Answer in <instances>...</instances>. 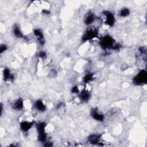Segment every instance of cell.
Returning a JSON list of instances; mask_svg holds the SVG:
<instances>
[{"label": "cell", "mask_w": 147, "mask_h": 147, "mask_svg": "<svg viewBox=\"0 0 147 147\" xmlns=\"http://www.w3.org/2000/svg\"><path fill=\"white\" fill-rule=\"evenodd\" d=\"M116 44L115 40L110 36H105L103 37L99 42L100 46L104 49H111L114 50Z\"/></svg>", "instance_id": "obj_1"}, {"label": "cell", "mask_w": 147, "mask_h": 147, "mask_svg": "<svg viewBox=\"0 0 147 147\" xmlns=\"http://www.w3.org/2000/svg\"><path fill=\"white\" fill-rule=\"evenodd\" d=\"M146 81L147 74L146 71L144 69L140 71L133 80V82L136 85H142L143 84H145Z\"/></svg>", "instance_id": "obj_2"}, {"label": "cell", "mask_w": 147, "mask_h": 147, "mask_svg": "<svg viewBox=\"0 0 147 147\" xmlns=\"http://www.w3.org/2000/svg\"><path fill=\"white\" fill-rule=\"evenodd\" d=\"M46 124L44 122H40L37 125L38 131V140L42 142H45L47 140V134L45 133Z\"/></svg>", "instance_id": "obj_3"}, {"label": "cell", "mask_w": 147, "mask_h": 147, "mask_svg": "<svg viewBox=\"0 0 147 147\" xmlns=\"http://www.w3.org/2000/svg\"><path fill=\"white\" fill-rule=\"evenodd\" d=\"M98 36V32L95 29H90L87 30L82 36V41L85 42L90 41Z\"/></svg>", "instance_id": "obj_4"}, {"label": "cell", "mask_w": 147, "mask_h": 147, "mask_svg": "<svg viewBox=\"0 0 147 147\" xmlns=\"http://www.w3.org/2000/svg\"><path fill=\"white\" fill-rule=\"evenodd\" d=\"M103 14L105 16V24L110 26H113L115 21L114 14L109 11H105Z\"/></svg>", "instance_id": "obj_5"}, {"label": "cell", "mask_w": 147, "mask_h": 147, "mask_svg": "<svg viewBox=\"0 0 147 147\" xmlns=\"http://www.w3.org/2000/svg\"><path fill=\"white\" fill-rule=\"evenodd\" d=\"M101 137V135L99 134H91L90 135L88 138V140L89 142H90L91 144L94 145H102L100 142V138Z\"/></svg>", "instance_id": "obj_6"}, {"label": "cell", "mask_w": 147, "mask_h": 147, "mask_svg": "<svg viewBox=\"0 0 147 147\" xmlns=\"http://www.w3.org/2000/svg\"><path fill=\"white\" fill-rule=\"evenodd\" d=\"M91 116L92 117L98 121H100L102 122L104 120V115L101 114L100 113H99L96 109H92L91 111Z\"/></svg>", "instance_id": "obj_7"}, {"label": "cell", "mask_w": 147, "mask_h": 147, "mask_svg": "<svg viewBox=\"0 0 147 147\" xmlns=\"http://www.w3.org/2000/svg\"><path fill=\"white\" fill-rule=\"evenodd\" d=\"M3 75V78L6 81H12L14 79V75L11 73L9 68H4Z\"/></svg>", "instance_id": "obj_8"}, {"label": "cell", "mask_w": 147, "mask_h": 147, "mask_svg": "<svg viewBox=\"0 0 147 147\" xmlns=\"http://www.w3.org/2000/svg\"><path fill=\"white\" fill-rule=\"evenodd\" d=\"M34 36L37 37L38 42L41 45H44L45 41L44 39V36L41 31L39 29H35L33 32Z\"/></svg>", "instance_id": "obj_9"}, {"label": "cell", "mask_w": 147, "mask_h": 147, "mask_svg": "<svg viewBox=\"0 0 147 147\" xmlns=\"http://www.w3.org/2000/svg\"><path fill=\"white\" fill-rule=\"evenodd\" d=\"M12 107L13 109L16 110H22L24 107V102L22 99L19 98L17 100H16L12 105Z\"/></svg>", "instance_id": "obj_10"}, {"label": "cell", "mask_w": 147, "mask_h": 147, "mask_svg": "<svg viewBox=\"0 0 147 147\" xmlns=\"http://www.w3.org/2000/svg\"><path fill=\"white\" fill-rule=\"evenodd\" d=\"M33 126V122H30L28 121H22L20 123V127L21 130L24 131H28Z\"/></svg>", "instance_id": "obj_11"}, {"label": "cell", "mask_w": 147, "mask_h": 147, "mask_svg": "<svg viewBox=\"0 0 147 147\" xmlns=\"http://www.w3.org/2000/svg\"><path fill=\"white\" fill-rule=\"evenodd\" d=\"M35 107L36 109L41 112L44 111L46 109V106L44 104L43 102L41 100H37L36 101L35 104H34Z\"/></svg>", "instance_id": "obj_12"}, {"label": "cell", "mask_w": 147, "mask_h": 147, "mask_svg": "<svg viewBox=\"0 0 147 147\" xmlns=\"http://www.w3.org/2000/svg\"><path fill=\"white\" fill-rule=\"evenodd\" d=\"M95 20V17H94V15L92 13L90 12V13H88L86 17H85V19H84V23L85 24L87 25H91Z\"/></svg>", "instance_id": "obj_13"}, {"label": "cell", "mask_w": 147, "mask_h": 147, "mask_svg": "<svg viewBox=\"0 0 147 147\" xmlns=\"http://www.w3.org/2000/svg\"><path fill=\"white\" fill-rule=\"evenodd\" d=\"M79 97L83 101H87L90 97V93L87 90H83L79 94Z\"/></svg>", "instance_id": "obj_14"}, {"label": "cell", "mask_w": 147, "mask_h": 147, "mask_svg": "<svg viewBox=\"0 0 147 147\" xmlns=\"http://www.w3.org/2000/svg\"><path fill=\"white\" fill-rule=\"evenodd\" d=\"M13 33L16 37L17 38H22L24 37V34L20 30L19 26L17 25H15L13 27Z\"/></svg>", "instance_id": "obj_15"}, {"label": "cell", "mask_w": 147, "mask_h": 147, "mask_svg": "<svg viewBox=\"0 0 147 147\" xmlns=\"http://www.w3.org/2000/svg\"><path fill=\"white\" fill-rule=\"evenodd\" d=\"M94 78V75L92 73H89L85 75V76L83 78V82L84 83L87 84L90 83L92 80Z\"/></svg>", "instance_id": "obj_16"}, {"label": "cell", "mask_w": 147, "mask_h": 147, "mask_svg": "<svg viewBox=\"0 0 147 147\" xmlns=\"http://www.w3.org/2000/svg\"><path fill=\"white\" fill-rule=\"evenodd\" d=\"M129 14H130V10L128 8H126V7H124L122 9L119 13V15L122 17H125L129 16Z\"/></svg>", "instance_id": "obj_17"}, {"label": "cell", "mask_w": 147, "mask_h": 147, "mask_svg": "<svg viewBox=\"0 0 147 147\" xmlns=\"http://www.w3.org/2000/svg\"><path fill=\"white\" fill-rule=\"evenodd\" d=\"M7 46L5 44H2L1 45V48H0V52L1 53H2L3 52H5L6 49H7Z\"/></svg>", "instance_id": "obj_18"}, {"label": "cell", "mask_w": 147, "mask_h": 147, "mask_svg": "<svg viewBox=\"0 0 147 147\" xmlns=\"http://www.w3.org/2000/svg\"><path fill=\"white\" fill-rule=\"evenodd\" d=\"M46 56H47V55H46L45 52H43V51H41V52H40L38 53V56H39L40 58H41V59L45 58V57H46Z\"/></svg>", "instance_id": "obj_19"}, {"label": "cell", "mask_w": 147, "mask_h": 147, "mask_svg": "<svg viewBox=\"0 0 147 147\" xmlns=\"http://www.w3.org/2000/svg\"><path fill=\"white\" fill-rule=\"evenodd\" d=\"M71 91H72V92L73 93H78V92H79V89H78V87H76V86L73 87Z\"/></svg>", "instance_id": "obj_20"}]
</instances>
